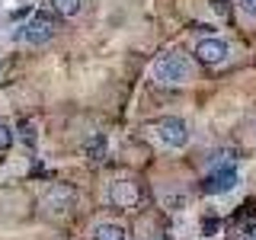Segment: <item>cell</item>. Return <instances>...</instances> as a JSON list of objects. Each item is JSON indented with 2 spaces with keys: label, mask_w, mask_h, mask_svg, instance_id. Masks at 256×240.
Here are the masks:
<instances>
[{
  "label": "cell",
  "mask_w": 256,
  "mask_h": 240,
  "mask_svg": "<svg viewBox=\"0 0 256 240\" xmlns=\"http://www.w3.org/2000/svg\"><path fill=\"white\" fill-rule=\"evenodd\" d=\"M246 240H256V224H250V228H246Z\"/></svg>",
  "instance_id": "14"
},
{
  "label": "cell",
  "mask_w": 256,
  "mask_h": 240,
  "mask_svg": "<svg viewBox=\"0 0 256 240\" xmlns=\"http://www.w3.org/2000/svg\"><path fill=\"white\" fill-rule=\"evenodd\" d=\"M202 230H205L208 237H212L214 230H218V218H205V221H202Z\"/></svg>",
  "instance_id": "13"
},
{
  "label": "cell",
  "mask_w": 256,
  "mask_h": 240,
  "mask_svg": "<svg viewBox=\"0 0 256 240\" xmlns=\"http://www.w3.org/2000/svg\"><path fill=\"white\" fill-rule=\"evenodd\" d=\"M74 202H77V192L70 189V186H52L45 192V198H42V208L48 214H54V218H58V214H68L70 208H74Z\"/></svg>",
  "instance_id": "4"
},
{
  "label": "cell",
  "mask_w": 256,
  "mask_h": 240,
  "mask_svg": "<svg viewBox=\"0 0 256 240\" xmlns=\"http://www.w3.org/2000/svg\"><path fill=\"white\" fill-rule=\"evenodd\" d=\"M196 58L202 64H224L228 61V42H221V38H202L196 45Z\"/></svg>",
  "instance_id": "7"
},
{
  "label": "cell",
  "mask_w": 256,
  "mask_h": 240,
  "mask_svg": "<svg viewBox=\"0 0 256 240\" xmlns=\"http://www.w3.org/2000/svg\"><path fill=\"white\" fill-rule=\"evenodd\" d=\"M154 132H157V138L166 144V148H182V144L189 141V128L182 118H173V116H166V118H157L154 122Z\"/></svg>",
  "instance_id": "3"
},
{
  "label": "cell",
  "mask_w": 256,
  "mask_h": 240,
  "mask_svg": "<svg viewBox=\"0 0 256 240\" xmlns=\"http://www.w3.org/2000/svg\"><path fill=\"white\" fill-rule=\"evenodd\" d=\"M10 144H13V128L6 122H0V150H6Z\"/></svg>",
  "instance_id": "11"
},
{
  "label": "cell",
  "mask_w": 256,
  "mask_h": 240,
  "mask_svg": "<svg viewBox=\"0 0 256 240\" xmlns=\"http://www.w3.org/2000/svg\"><path fill=\"white\" fill-rule=\"evenodd\" d=\"M109 202L116 208H134L141 202V189L134 180H116L109 186Z\"/></svg>",
  "instance_id": "5"
},
{
  "label": "cell",
  "mask_w": 256,
  "mask_h": 240,
  "mask_svg": "<svg viewBox=\"0 0 256 240\" xmlns=\"http://www.w3.org/2000/svg\"><path fill=\"white\" fill-rule=\"evenodd\" d=\"M234 186H237V170H234V166H214V170L205 176V182H202V189L212 192V196L230 192Z\"/></svg>",
  "instance_id": "6"
},
{
  "label": "cell",
  "mask_w": 256,
  "mask_h": 240,
  "mask_svg": "<svg viewBox=\"0 0 256 240\" xmlns=\"http://www.w3.org/2000/svg\"><path fill=\"white\" fill-rule=\"evenodd\" d=\"M237 6H240L246 16H253V20H256V0H237Z\"/></svg>",
  "instance_id": "12"
},
{
  "label": "cell",
  "mask_w": 256,
  "mask_h": 240,
  "mask_svg": "<svg viewBox=\"0 0 256 240\" xmlns=\"http://www.w3.org/2000/svg\"><path fill=\"white\" fill-rule=\"evenodd\" d=\"M86 154H90L93 160H100L102 154H106V138H102V134H96V138L86 144Z\"/></svg>",
  "instance_id": "10"
},
{
  "label": "cell",
  "mask_w": 256,
  "mask_h": 240,
  "mask_svg": "<svg viewBox=\"0 0 256 240\" xmlns=\"http://www.w3.org/2000/svg\"><path fill=\"white\" fill-rule=\"evenodd\" d=\"M52 36H54V22L48 13H36L26 26L16 32V38L22 45H45V42H52Z\"/></svg>",
  "instance_id": "2"
},
{
  "label": "cell",
  "mask_w": 256,
  "mask_h": 240,
  "mask_svg": "<svg viewBox=\"0 0 256 240\" xmlns=\"http://www.w3.org/2000/svg\"><path fill=\"white\" fill-rule=\"evenodd\" d=\"M96 240H125V230L118 224H100L96 228Z\"/></svg>",
  "instance_id": "8"
},
{
  "label": "cell",
  "mask_w": 256,
  "mask_h": 240,
  "mask_svg": "<svg viewBox=\"0 0 256 240\" xmlns=\"http://www.w3.org/2000/svg\"><path fill=\"white\" fill-rule=\"evenodd\" d=\"M80 0H54V10H58V16H64V20H70V16L80 13Z\"/></svg>",
  "instance_id": "9"
},
{
  "label": "cell",
  "mask_w": 256,
  "mask_h": 240,
  "mask_svg": "<svg viewBox=\"0 0 256 240\" xmlns=\"http://www.w3.org/2000/svg\"><path fill=\"white\" fill-rule=\"evenodd\" d=\"M189 74H192V64H189V58H186V54H176V52H170V54H160L157 64H154V80H157V84H166V86L186 84Z\"/></svg>",
  "instance_id": "1"
}]
</instances>
